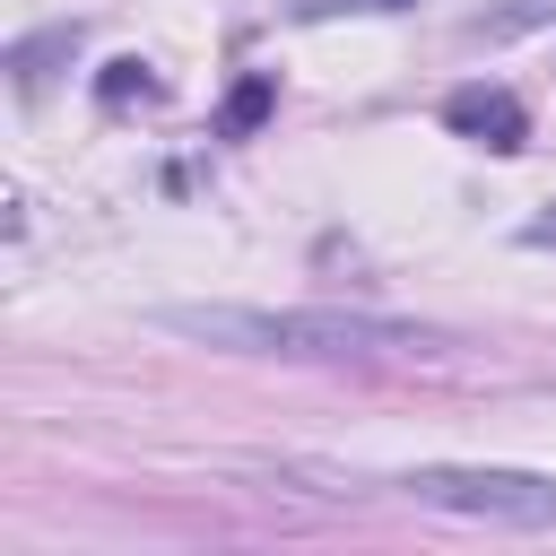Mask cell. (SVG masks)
<instances>
[{
	"label": "cell",
	"mask_w": 556,
	"mask_h": 556,
	"mask_svg": "<svg viewBox=\"0 0 556 556\" xmlns=\"http://www.w3.org/2000/svg\"><path fill=\"white\" fill-rule=\"evenodd\" d=\"M165 330L235 356H287V365H426L452 356L460 339L434 321H391V313H348V304H165Z\"/></svg>",
	"instance_id": "6da1fadb"
},
{
	"label": "cell",
	"mask_w": 556,
	"mask_h": 556,
	"mask_svg": "<svg viewBox=\"0 0 556 556\" xmlns=\"http://www.w3.org/2000/svg\"><path fill=\"white\" fill-rule=\"evenodd\" d=\"M547 17H556V0H504V9H486V17H478V35H495V43H504V35L547 26Z\"/></svg>",
	"instance_id": "8992f818"
},
{
	"label": "cell",
	"mask_w": 556,
	"mask_h": 556,
	"mask_svg": "<svg viewBox=\"0 0 556 556\" xmlns=\"http://www.w3.org/2000/svg\"><path fill=\"white\" fill-rule=\"evenodd\" d=\"M443 122H452L469 148H486V156H521V148H530V104H521L513 87H486V78L452 87V96H443Z\"/></svg>",
	"instance_id": "3957f363"
},
{
	"label": "cell",
	"mask_w": 556,
	"mask_h": 556,
	"mask_svg": "<svg viewBox=\"0 0 556 556\" xmlns=\"http://www.w3.org/2000/svg\"><path fill=\"white\" fill-rule=\"evenodd\" d=\"M339 9H417V0H295V17H339Z\"/></svg>",
	"instance_id": "ba28073f"
},
{
	"label": "cell",
	"mask_w": 556,
	"mask_h": 556,
	"mask_svg": "<svg viewBox=\"0 0 556 556\" xmlns=\"http://www.w3.org/2000/svg\"><path fill=\"white\" fill-rule=\"evenodd\" d=\"M391 486L408 504H426V513H460V521H495V530H556V478H539V469L426 460V469H408Z\"/></svg>",
	"instance_id": "7a4b0ae2"
},
{
	"label": "cell",
	"mask_w": 556,
	"mask_h": 556,
	"mask_svg": "<svg viewBox=\"0 0 556 556\" xmlns=\"http://www.w3.org/2000/svg\"><path fill=\"white\" fill-rule=\"evenodd\" d=\"M96 96H104V104H130V96H156V78H148V61H104Z\"/></svg>",
	"instance_id": "52a82bcc"
},
{
	"label": "cell",
	"mask_w": 556,
	"mask_h": 556,
	"mask_svg": "<svg viewBox=\"0 0 556 556\" xmlns=\"http://www.w3.org/2000/svg\"><path fill=\"white\" fill-rule=\"evenodd\" d=\"M269 113H278V78H269V70H252V78H235V87H226V104H217V139H252Z\"/></svg>",
	"instance_id": "277c9868"
},
{
	"label": "cell",
	"mask_w": 556,
	"mask_h": 556,
	"mask_svg": "<svg viewBox=\"0 0 556 556\" xmlns=\"http://www.w3.org/2000/svg\"><path fill=\"white\" fill-rule=\"evenodd\" d=\"M521 243H530V252H556V200H547V208L521 226Z\"/></svg>",
	"instance_id": "9c48e42d"
},
{
	"label": "cell",
	"mask_w": 556,
	"mask_h": 556,
	"mask_svg": "<svg viewBox=\"0 0 556 556\" xmlns=\"http://www.w3.org/2000/svg\"><path fill=\"white\" fill-rule=\"evenodd\" d=\"M61 52H78V26H52V35H35V43H17V52H9V70H17L26 87H35V78H43V61H61Z\"/></svg>",
	"instance_id": "5b68a950"
}]
</instances>
